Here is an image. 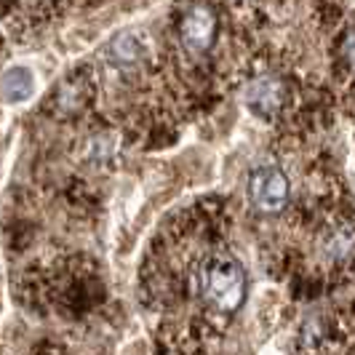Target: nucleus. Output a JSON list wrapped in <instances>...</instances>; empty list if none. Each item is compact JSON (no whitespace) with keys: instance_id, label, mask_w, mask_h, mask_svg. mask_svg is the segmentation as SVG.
Masks as SVG:
<instances>
[{"instance_id":"obj_1","label":"nucleus","mask_w":355,"mask_h":355,"mask_svg":"<svg viewBox=\"0 0 355 355\" xmlns=\"http://www.w3.org/2000/svg\"><path fill=\"white\" fill-rule=\"evenodd\" d=\"M203 297L222 313H235L246 297V275L243 267L232 259H214L200 275Z\"/></svg>"},{"instance_id":"obj_2","label":"nucleus","mask_w":355,"mask_h":355,"mask_svg":"<svg viewBox=\"0 0 355 355\" xmlns=\"http://www.w3.org/2000/svg\"><path fill=\"white\" fill-rule=\"evenodd\" d=\"M251 203L265 214H278L288 200V179L278 166H257L249 177Z\"/></svg>"},{"instance_id":"obj_3","label":"nucleus","mask_w":355,"mask_h":355,"mask_svg":"<svg viewBox=\"0 0 355 355\" xmlns=\"http://www.w3.org/2000/svg\"><path fill=\"white\" fill-rule=\"evenodd\" d=\"M214 35H216V17L209 6H193L187 8V14L182 19V40L190 51H206L211 49Z\"/></svg>"},{"instance_id":"obj_4","label":"nucleus","mask_w":355,"mask_h":355,"mask_svg":"<svg viewBox=\"0 0 355 355\" xmlns=\"http://www.w3.org/2000/svg\"><path fill=\"white\" fill-rule=\"evenodd\" d=\"M284 99H286V86L278 78H270V75L251 80L249 89H246V102L262 118H272L284 107Z\"/></svg>"},{"instance_id":"obj_5","label":"nucleus","mask_w":355,"mask_h":355,"mask_svg":"<svg viewBox=\"0 0 355 355\" xmlns=\"http://www.w3.org/2000/svg\"><path fill=\"white\" fill-rule=\"evenodd\" d=\"M35 72L27 64H11L6 67L3 78H0V94L6 105H24L35 96Z\"/></svg>"},{"instance_id":"obj_6","label":"nucleus","mask_w":355,"mask_h":355,"mask_svg":"<svg viewBox=\"0 0 355 355\" xmlns=\"http://www.w3.org/2000/svg\"><path fill=\"white\" fill-rule=\"evenodd\" d=\"M320 251L329 262H342L355 251V227L350 225H334L331 230H326L320 241Z\"/></svg>"},{"instance_id":"obj_7","label":"nucleus","mask_w":355,"mask_h":355,"mask_svg":"<svg viewBox=\"0 0 355 355\" xmlns=\"http://www.w3.org/2000/svg\"><path fill=\"white\" fill-rule=\"evenodd\" d=\"M112 51L118 53V59H123V62H134L142 49H139V40H131V35H123V37H118V40H115Z\"/></svg>"},{"instance_id":"obj_8","label":"nucleus","mask_w":355,"mask_h":355,"mask_svg":"<svg viewBox=\"0 0 355 355\" xmlns=\"http://www.w3.org/2000/svg\"><path fill=\"white\" fill-rule=\"evenodd\" d=\"M345 51H347V56L355 62V33L350 37H347V43H345Z\"/></svg>"}]
</instances>
